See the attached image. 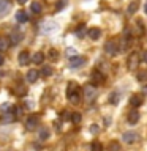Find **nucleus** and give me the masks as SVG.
Segmentation results:
<instances>
[{
	"mask_svg": "<svg viewBox=\"0 0 147 151\" xmlns=\"http://www.w3.org/2000/svg\"><path fill=\"white\" fill-rule=\"evenodd\" d=\"M104 50H106V54H109V55H117L119 52H120V47H119L116 40H111L104 44Z\"/></svg>",
	"mask_w": 147,
	"mask_h": 151,
	"instance_id": "f03ea898",
	"label": "nucleus"
},
{
	"mask_svg": "<svg viewBox=\"0 0 147 151\" xmlns=\"http://www.w3.org/2000/svg\"><path fill=\"white\" fill-rule=\"evenodd\" d=\"M70 118H71V121L73 123H76V124H78V123L81 121V113H78V112H73L70 115Z\"/></svg>",
	"mask_w": 147,
	"mask_h": 151,
	"instance_id": "4be33fe9",
	"label": "nucleus"
},
{
	"mask_svg": "<svg viewBox=\"0 0 147 151\" xmlns=\"http://www.w3.org/2000/svg\"><path fill=\"white\" fill-rule=\"evenodd\" d=\"M38 76H40V73H38L36 69H30L27 73V82H30V83H33V82H36V79H38Z\"/></svg>",
	"mask_w": 147,
	"mask_h": 151,
	"instance_id": "1a4fd4ad",
	"label": "nucleus"
},
{
	"mask_svg": "<svg viewBox=\"0 0 147 151\" xmlns=\"http://www.w3.org/2000/svg\"><path fill=\"white\" fill-rule=\"evenodd\" d=\"M100 129H98V126L97 124H92V127H90V132H92V134H97Z\"/></svg>",
	"mask_w": 147,
	"mask_h": 151,
	"instance_id": "2f4dec72",
	"label": "nucleus"
},
{
	"mask_svg": "<svg viewBox=\"0 0 147 151\" xmlns=\"http://www.w3.org/2000/svg\"><path fill=\"white\" fill-rule=\"evenodd\" d=\"M41 76H44V77L52 76V68H51V66H43V68H41Z\"/></svg>",
	"mask_w": 147,
	"mask_h": 151,
	"instance_id": "a211bd4d",
	"label": "nucleus"
},
{
	"mask_svg": "<svg viewBox=\"0 0 147 151\" xmlns=\"http://www.w3.org/2000/svg\"><path fill=\"white\" fill-rule=\"evenodd\" d=\"M8 46H9V42H8L7 38H0V52L7 50V49H8Z\"/></svg>",
	"mask_w": 147,
	"mask_h": 151,
	"instance_id": "6ab92c4d",
	"label": "nucleus"
},
{
	"mask_svg": "<svg viewBox=\"0 0 147 151\" xmlns=\"http://www.w3.org/2000/svg\"><path fill=\"white\" fill-rule=\"evenodd\" d=\"M138 120H139V113H138L136 110L131 112L130 115H128V123H130V124H135V123H138Z\"/></svg>",
	"mask_w": 147,
	"mask_h": 151,
	"instance_id": "4468645a",
	"label": "nucleus"
},
{
	"mask_svg": "<svg viewBox=\"0 0 147 151\" xmlns=\"http://www.w3.org/2000/svg\"><path fill=\"white\" fill-rule=\"evenodd\" d=\"M144 11H146V13H147V5H146V6H144Z\"/></svg>",
	"mask_w": 147,
	"mask_h": 151,
	"instance_id": "58836bf2",
	"label": "nucleus"
},
{
	"mask_svg": "<svg viewBox=\"0 0 147 151\" xmlns=\"http://www.w3.org/2000/svg\"><path fill=\"white\" fill-rule=\"evenodd\" d=\"M2 65H3V57L0 55V66H2Z\"/></svg>",
	"mask_w": 147,
	"mask_h": 151,
	"instance_id": "e433bc0d",
	"label": "nucleus"
},
{
	"mask_svg": "<svg viewBox=\"0 0 147 151\" xmlns=\"http://www.w3.org/2000/svg\"><path fill=\"white\" fill-rule=\"evenodd\" d=\"M65 5H66V0H60V2L57 3V9H62V8L65 6Z\"/></svg>",
	"mask_w": 147,
	"mask_h": 151,
	"instance_id": "7c9ffc66",
	"label": "nucleus"
},
{
	"mask_svg": "<svg viewBox=\"0 0 147 151\" xmlns=\"http://www.w3.org/2000/svg\"><path fill=\"white\" fill-rule=\"evenodd\" d=\"M92 79H93V82H103V80H104L103 74H101V73H98V71H93Z\"/></svg>",
	"mask_w": 147,
	"mask_h": 151,
	"instance_id": "aec40b11",
	"label": "nucleus"
},
{
	"mask_svg": "<svg viewBox=\"0 0 147 151\" xmlns=\"http://www.w3.org/2000/svg\"><path fill=\"white\" fill-rule=\"evenodd\" d=\"M16 21H17V22H27V21H28V14L21 9V11L16 13Z\"/></svg>",
	"mask_w": 147,
	"mask_h": 151,
	"instance_id": "ddd939ff",
	"label": "nucleus"
},
{
	"mask_svg": "<svg viewBox=\"0 0 147 151\" xmlns=\"http://www.w3.org/2000/svg\"><path fill=\"white\" fill-rule=\"evenodd\" d=\"M138 60H139V57H138V54H131L130 57H128V69H135L138 66Z\"/></svg>",
	"mask_w": 147,
	"mask_h": 151,
	"instance_id": "0eeeda50",
	"label": "nucleus"
},
{
	"mask_svg": "<svg viewBox=\"0 0 147 151\" xmlns=\"http://www.w3.org/2000/svg\"><path fill=\"white\" fill-rule=\"evenodd\" d=\"M13 91L16 93L17 96H24V94L27 93V88H24V87H16V88L13 90Z\"/></svg>",
	"mask_w": 147,
	"mask_h": 151,
	"instance_id": "5701e85b",
	"label": "nucleus"
},
{
	"mask_svg": "<svg viewBox=\"0 0 147 151\" xmlns=\"http://www.w3.org/2000/svg\"><path fill=\"white\" fill-rule=\"evenodd\" d=\"M38 116H35V115H32V116H28L27 120H25V129L27 131H33L35 127L38 126Z\"/></svg>",
	"mask_w": 147,
	"mask_h": 151,
	"instance_id": "423d86ee",
	"label": "nucleus"
},
{
	"mask_svg": "<svg viewBox=\"0 0 147 151\" xmlns=\"http://www.w3.org/2000/svg\"><path fill=\"white\" fill-rule=\"evenodd\" d=\"M66 96H68V99H70L73 104H78V102L81 101V90H79V87H78L74 82H70V83H68Z\"/></svg>",
	"mask_w": 147,
	"mask_h": 151,
	"instance_id": "f257e3e1",
	"label": "nucleus"
},
{
	"mask_svg": "<svg viewBox=\"0 0 147 151\" xmlns=\"http://www.w3.org/2000/svg\"><path fill=\"white\" fill-rule=\"evenodd\" d=\"M109 101H111V104H114V106H116V104L119 102V94H117V93H112L111 98H109Z\"/></svg>",
	"mask_w": 147,
	"mask_h": 151,
	"instance_id": "bb28decb",
	"label": "nucleus"
},
{
	"mask_svg": "<svg viewBox=\"0 0 147 151\" xmlns=\"http://www.w3.org/2000/svg\"><path fill=\"white\" fill-rule=\"evenodd\" d=\"M122 140L125 142V143H128V145H133V143H135V142L138 140V134H136V132H133V131L123 132V135H122Z\"/></svg>",
	"mask_w": 147,
	"mask_h": 151,
	"instance_id": "7ed1b4c3",
	"label": "nucleus"
},
{
	"mask_svg": "<svg viewBox=\"0 0 147 151\" xmlns=\"http://www.w3.org/2000/svg\"><path fill=\"white\" fill-rule=\"evenodd\" d=\"M76 33H78V36H82V35H84V25H81V27L78 28V32H76Z\"/></svg>",
	"mask_w": 147,
	"mask_h": 151,
	"instance_id": "473e14b6",
	"label": "nucleus"
},
{
	"mask_svg": "<svg viewBox=\"0 0 147 151\" xmlns=\"http://www.w3.org/2000/svg\"><path fill=\"white\" fill-rule=\"evenodd\" d=\"M109 150L111 151H119V143L117 142H112V143L109 145Z\"/></svg>",
	"mask_w": 147,
	"mask_h": 151,
	"instance_id": "c756f323",
	"label": "nucleus"
},
{
	"mask_svg": "<svg viewBox=\"0 0 147 151\" xmlns=\"http://www.w3.org/2000/svg\"><path fill=\"white\" fill-rule=\"evenodd\" d=\"M32 60H33V63H35V65H40V63L44 61V54H43V52H36V54H33Z\"/></svg>",
	"mask_w": 147,
	"mask_h": 151,
	"instance_id": "f8f14e48",
	"label": "nucleus"
},
{
	"mask_svg": "<svg viewBox=\"0 0 147 151\" xmlns=\"http://www.w3.org/2000/svg\"><path fill=\"white\" fill-rule=\"evenodd\" d=\"M142 61H144V63H147V49L142 52Z\"/></svg>",
	"mask_w": 147,
	"mask_h": 151,
	"instance_id": "f704fd0d",
	"label": "nucleus"
},
{
	"mask_svg": "<svg viewBox=\"0 0 147 151\" xmlns=\"http://www.w3.org/2000/svg\"><path fill=\"white\" fill-rule=\"evenodd\" d=\"M28 60H30L28 52H21V54H19V65L21 66H25L28 63Z\"/></svg>",
	"mask_w": 147,
	"mask_h": 151,
	"instance_id": "9b49d317",
	"label": "nucleus"
},
{
	"mask_svg": "<svg viewBox=\"0 0 147 151\" xmlns=\"http://www.w3.org/2000/svg\"><path fill=\"white\" fill-rule=\"evenodd\" d=\"M47 137H49V131H47V129H41L40 131V139L41 140H46Z\"/></svg>",
	"mask_w": 147,
	"mask_h": 151,
	"instance_id": "393cba45",
	"label": "nucleus"
},
{
	"mask_svg": "<svg viewBox=\"0 0 147 151\" xmlns=\"http://www.w3.org/2000/svg\"><path fill=\"white\" fill-rule=\"evenodd\" d=\"M49 58H52V60H57V58H59V54H57V50H54V49L49 50Z\"/></svg>",
	"mask_w": 147,
	"mask_h": 151,
	"instance_id": "c85d7f7f",
	"label": "nucleus"
},
{
	"mask_svg": "<svg viewBox=\"0 0 147 151\" xmlns=\"http://www.w3.org/2000/svg\"><path fill=\"white\" fill-rule=\"evenodd\" d=\"M87 35H89V38L90 40H98L100 36H101V30L100 28H97V27H93V28H90V30L87 32Z\"/></svg>",
	"mask_w": 147,
	"mask_h": 151,
	"instance_id": "6e6552de",
	"label": "nucleus"
},
{
	"mask_svg": "<svg viewBox=\"0 0 147 151\" xmlns=\"http://www.w3.org/2000/svg\"><path fill=\"white\" fill-rule=\"evenodd\" d=\"M101 150H103V146L100 142H93L92 143V151H101Z\"/></svg>",
	"mask_w": 147,
	"mask_h": 151,
	"instance_id": "a878e982",
	"label": "nucleus"
},
{
	"mask_svg": "<svg viewBox=\"0 0 147 151\" xmlns=\"http://www.w3.org/2000/svg\"><path fill=\"white\" fill-rule=\"evenodd\" d=\"M21 40H22V35H21V33H14V35H11V44H17Z\"/></svg>",
	"mask_w": 147,
	"mask_h": 151,
	"instance_id": "412c9836",
	"label": "nucleus"
},
{
	"mask_svg": "<svg viewBox=\"0 0 147 151\" xmlns=\"http://www.w3.org/2000/svg\"><path fill=\"white\" fill-rule=\"evenodd\" d=\"M146 79H147V73H146V71H141V73L138 74V80H141V82H144Z\"/></svg>",
	"mask_w": 147,
	"mask_h": 151,
	"instance_id": "cd10ccee",
	"label": "nucleus"
},
{
	"mask_svg": "<svg viewBox=\"0 0 147 151\" xmlns=\"http://www.w3.org/2000/svg\"><path fill=\"white\" fill-rule=\"evenodd\" d=\"M84 63H85V58H84V57L74 55V57H71V58H70V66H71V68H81Z\"/></svg>",
	"mask_w": 147,
	"mask_h": 151,
	"instance_id": "39448f33",
	"label": "nucleus"
},
{
	"mask_svg": "<svg viewBox=\"0 0 147 151\" xmlns=\"http://www.w3.org/2000/svg\"><path fill=\"white\" fill-rule=\"evenodd\" d=\"M17 3H21V5H24V3H27V0H17Z\"/></svg>",
	"mask_w": 147,
	"mask_h": 151,
	"instance_id": "c9c22d12",
	"label": "nucleus"
},
{
	"mask_svg": "<svg viewBox=\"0 0 147 151\" xmlns=\"http://www.w3.org/2000/svg\"><path fill=\"white\" fill-rule=\"evenodd\" d=\"M66 54H68V55H76V52H74V49H73V47H70V49H66Z\"/></svg>",
	"mask_w": 147,
	"mask_h": 151,
	"instance_id": "72a5a7b5",
	"label": "nucleus"
},
{
	"mask_svg": "<svg viewBox=\"0 0 147 151\" xmlns=\"http://www.w3.org/2000/svg\"><path fill=\"white\" fill-rule=\"evenodd\" d=\"M95 96H97V88H95L93 85H87V87H84V98L87 99V101H92Z\"/></svg>",
	"mask_w": 147,
	"mask_h": 151,
	"instance_id": "20e7f679",
	"label": "nucleus"
},
{
	"mask_svg": "<svg viewBox=\"0 0 147 151\" xmlns=\"http://www.w3.org/2000/svg\"><path fill=\"white\" fill-rule=\"evenodd\" d=\"M30 9H32V13L40 14V13H41V5L38 3V2H33V3L30 5Z\"/></svg>",
	"mask_w": 147,
	"mask_h": 151,
	"instance_id": "f3484780",
	"label": "nucleus"
},
{
	"mask_svg": "<svg viewBox=\"0 0 147 151\" xmlns=\"http://www.w3.org/2000/svg\"><path fill=\"white\" fill-rule=\"evenodd\" d=\"M142 91H144V93H147V85H146L144 88H142Z\"/></svg>",
	"mask_w": 147,
	"mask_h": 151,
	"instance_id": "4c0bfd02",
	"label": "nucleus"
},
{
	"mask_svg": "<svg viewBox=\"0 0 147 151\" xmlns=\"http://www.w3.org/2000/svg\"><path fill=\"white\" fill-rule=\"evenodd\" d=\"M130 106H133V107L142 106V98L139 96V94H133V96L130 98Z\"/></svg>",
	"mask_w": 147,
	"mask_h": 151,
	"instance_id": "9d476101",
	"label": "nucleus"
},
{
	"mask_svg": "<svg viewBox=\"0 0 147 151\" xmlns=\"http://www.w3.org/2000/svg\"><path fill=\"white\" fill-rule=\"evenodd\" d=\"M138 9V3L136 2H131L130 5H128V14H133Z\"/></svg>",
	"mask_w": 147,
	"mask_h": 151,
	"instance_id": "b1692460",
	"label": "nucleus"
},
{
	"mask_svg": "<svg viewBox=\"0 0 147 151\" xmlns=\"http://www.w3.org/2000/svg\"><path fill=\"white\" fill-rule=\"evenodd\" d=\"M8 8H9V5H8L7 0H0V16H3V14L8 11Z\"/></svg>",
	"mask_w": 147,
	"mask_h": 151,
	"instance_id": "2eb2a0df",
	"label": "nucleus"
},
{
	"mask_svg": "<svg viewBox=\"0 0 147 151\" xmlns=\"http://www.w3.org/2000/svg\"><path fill=\"white\" fill-rule=\"evenodd\" d=\"M55 28H57V25H55V24H54V22H52V24L49 22V24H46V25L41 28V30L44 32V33H49V32H54Z\"/></svg>",
	"mask_w": 147,
	"mask_h": 151,
	"instance_id": "dca6fc26",
	"label": "nucleus"
}]
</instances>
